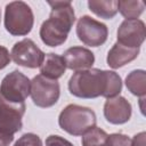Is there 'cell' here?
<instances>
[{"label": "cell", "mask_w": 146, "mask_h": 146, "mask_svg": "<svg viewBox=\"0 0 146 146\" xmlns=\"http://www.w3.org/2000/svg\"><path fill=\"white\" fill-rule=\"evenodd\" d=\"M46 146H74L71 141L58 135H50L46 138Z\"/></svg>", "instance_id": "cell-21"}, {"label": "cell", "mask_w": 146, "mask_h": 146, "mask_svg": "<svg viewBox=\"0 0 146 146\" xmlns=\"http://www.w3.org/2000/svg\"><path fill=\"white\" fill-rule=\"evenodd\" d=\"M145 9V3L141 0H121L117 1V11L125 19H137Z\"/></svg>", "instance_id": "cell-17"}, {"label": "cell", "mask_w": 146, "mask_h": 146, "mask_svg": "<svg viewBox=\"0 0 146 146\" xmlns=\"http://www.w3.org/2000/svg\"><path fill=\"white\" fill-rule=\"evenodd\" d=\"M14 140V136H7L0 131V146H9V144Z\"/></svg>", "instance_id": "cell-24"}, {"label": "cell", "mask_w": 146, "mask_h": 146, "mask_svg": "<svg viewBox=\"0 0 146 146\" xmlns=\"http://www.w3.org/2000/svg\"><path fill=\"white\" fill-rule=\"evenodd\" d=\"M46 54L34 43L33 40L25 38L16 42L10 51V58L19 66L27 68L40 67Z\"/></svg>", "instance_id": "cell-9"}, {"label": "cell", "mask_w": 146, "mask_h": 146, "mask_svg": "<svg viewBox=\"0 0 146 146\" xmlns=\"http://www.w3.org/2000/svg\"><path fill=\"white\" fill-rule=\"evenodd\" d=\"M0 21H1V10H0Z\"/></svg>", "instance_id": "cell-25"}, {"label": "cell", "mask_w": 146, "mask_h": 146, "mask_svg": "<svg viewBox=\"0 0 146 146\" xmlns=\"http://www.w3.org/2000/svg\"><path fill=\"white\" fill-rule=\"evenodd\" d=\"M76 35L84 44L90 47H99L106 42L108 29L104 23L84 15L78 19Z\"/></svg>", "instance_id": "cell-7"}, {"label": "cell", "mask_w": 146, "mask_h": 146, "mask_svg": "<svg viewBox=\"0 0 146 146\" xmlns=\"http://www.w3.org/2000/svg\"><path fill=\"white\" fill-rule=\"evenodd\" d=\"M107 133L100 128H92L82 136V146H105Z\"/></svg>", "instance_id": "cell-18"}, {"label": "cell", "mask_w": 146, "mask_h": 146, "mask_svg": "<svg viewBox=\"0 0 146 146\" xmlns=\"http://www.w3.org/2000/svg\"><path fill=\"white\" fill-rule=\"evenodd\" d=\"M30 95L33 104L38 107H51L59 99L60 87L57 80H51L39 74L31 80Z\"/></svg>", "instance_id": "cell-5"}, {"label": "cell", "mask_w": 146, "mask_h": 146, "mask_svg": "<svg viewBox=\"0 0 146 146\" xmlns=\"http://www.w3.org/2000/svg\"><path fill=\"white\" fill-rule=\"evenodd\" d=\"M51 8L49 18L40 27V38L48 47L63 44L75 22L74 8L71 1H48Z\"/></svg>", "instance_id": "cell-2"}, {"label": "cell", "mask_w": 146, "mask_h": 146, "mask_svg": "<svg viewBox=\"0 0 146 146\" xmlns=\"http://www.w3.org/2000/svg\"><path fill=\"white\" fill-rule=\"evenodd\" d=\"M63 58L65 60L66 68L75 72L91 68L95 63L94 52L84 47L79 46H74L66 49L63 54Z\"/></svg>", "instance_id": "cell-12"}, {"label": "cell", "mask_w": 146, "mask_h": 146, "mask_svg": "<svg viewBox=\"0 0 146 146\" xmlns=\"http://www.w3.org/2000/svg\"><path fill=\"white\" fill-rule=\"evenodd\" d=\"M34 24L31 7L24 1H11L5 9V27L11 35H26Z\"/></svg>", "instance_id": "cell-4"}, {"label": "cell", "mask_w": 146, "mask_h": 146, "mask_svg": "<svg viewBox=\"0 0 146 146\" xmlns=\"http://www.w3.org/2000/svg\"><path fill=\"white\" fill-rule=\"evenodd\" d=\"M14 146H43V144L41 138L38 135L27 132L21 136Z\"/></svg>", "instance_id": "cell-19"}, {"label": "cell", "mask_w": 146, "mask_h": 146, "mask_svg": "<svg viewBox=\"0 0 146 146\" xmlns=\"http://www.w3.org/2000/svg\"><path fill=\"white\" fill-rule=\"evenodd\" d=\"M66 71V64L63 58V56L49 52L44 56V59L42 64L40 65V73L44 78L51 79V80H57Z\"/></svg>", "instance_id": "cell-14"}, {"label": "cell", "mask_w": 146, "mask_h": 146, "mask_svg": "<svg viewBox=\"0 0 146 146\" xmlns=\"http://www.w3.org/2000/svg\"><path fill=\"white\" fill-rule=\"evenodd\" d=\"M96 113L86 106L70 104L63 108L58 116L59 127L72 136H83L96 127Z\"/></svg>", "instance_id": "cell-3"}, {"label": "cell", "mask_w": 146, "mask_h": 146, "mask_svg": "<svg viewBox=\"0 0 146 146\" xmlns=\"http://www.w3.org/2000/svg\"><path fill=\"white\" fill-rule=\"evenodd\" d=\"M117 41L119 43L130 47L140 48L146 38L145 23L141 19H124L117 29Z\"/></svg>", "instance_id": "cell-10"}, {"label": "cell", "mask_w": 146, "mask_h": 146, "mask_svg": "<svg viewBox=\"0 0 146 146\" xmlns=\"http://www.w3.org/2000/svg\"><path fill=\"white\" fill-rule=\"evenodd\" d=\"M31 81L22 72L15 70L7 74L0 84V95L11 103H24L30 95Z\"/></svg>", "instance_id": "cell-6"}, {"label": "cell", "mask_w": 146, "mask_h": 146, "mask_svg": "<svg viewBox=\"0 0 146 146\" xmlns=\"http://www.w3.org/2000/svg\"><path fill=\"white\" fill-rule=\"evenodd\" d=\"M105 146H131V139L123 133H112L107 136Z\"/></svg>", "instance_id": "cell-20"}, {"label": "cell", "mask_w": 146, "mask_h": 146, "mask_svg": "<svg viewBox=\"0 0 146 146\" xmlns=\"http://www.w3.org/2000/svg\"><path fill=\"white\" fill-rule=\"evenodd\" d=\"M25 103H11L0 95V131L7 136H14L23 127Z\"/></svg>", "instance_id": "cell-8"}, {"label": "cell", "mask_w": 146, "mask_h": 146, "mask_svg": "<svg viewBox=\"0 0 146 146\" xmlns=\"http://www.w3.org/2000/svg\"><path fill=\"white\" fill-rule=\"evenodd\" d=\"M104 116L112 124H123L131 117V104L122 96L107 98L104 104Z\"/></svg>", "instance_id": "cell-11"}, {"label": "cell", "mask_w": 146, "mask_h": 146, "mask_svg": "<svg viewBox=\"0 0 146 146\" xmlns=\"http://www.w3.org/2000/svg\"><path fill=\"white\" fill-rule=\"evenodd\" d=\"M139 50L140 48H130L119 42H115L107 52V65L114 70L120 68L128 63L135 60L139 55Z\"/></svg>", "instance_id": "cell-13"}, {"label": "cell", "mask_w": 146, "mask_h": 146, "mask_svg": "<svg viewBox=\"0 0 146 146\" xmlns=\"http://www.w3.org/2000/svg\"><path fill=\"white\" fill-rule=\"evenodd\" d=\"M145 139H146V133L141 131L133 136V138L131 139V146H145Z\"/></svg>", "instance_id": "cell-23"}, {"label": "cell", "mask_w": 146, "mask_h": 146, "mask_svg": "<svg viewBox=\"0 0 146 146\" xmlns=\"http://www.w3.org/2000/svg\"><path fill=\"white\" fill-rule=\"evenodd\" d=\"M10 60L11 58L8 49L3 46H0V70H3L6 66H8Z\"/></svg>", "instance_id": "cell-22"}, {"label": "cell", "mask_w": 146, "mask_h": 146, "mask_svg": "<svg viewBox=\"0 0 146 146\" xmlns=\"http://www.w3.org/2000/svg\"><path fill=\"white\" fill-rule=\"evenodd\" d=\"M88 7L95 15L104 19H112L117 14L116 0H90Z\"/></svg>", "instance_id": "cell-16"}, {"label": "cell", "mask_w": 146, "mask_h": 146, "mask_svg": "<svg viewBox=\"0 0 146 146\" xmlns=\"http://www.w3.org/2000/svg\"><path fill=\"white\" fill-rule=\"evenodd\" d=\"M71 95L91 99L97 97L112 98L119 96L122 90V79L114 71L88 68L78 71L68 80Z\"/></svg>", "instance_id": "cell-1"}, {"label": "cell", "mask_w": 146, "mask_h": 146, "mask_svg": "<svg viewBox=\"0 0 146 146\" xmlns=\"http://www.w3.org/2000/svg\"><path fill=\"white\" fill-rule=\"evenodd\" d=\"M125 87L135 96L140 98L146 94V72L144 70H133L125 76Z\"/></svg>", "instance_id": "cell-15"}]
</instances>
